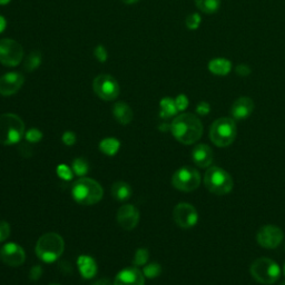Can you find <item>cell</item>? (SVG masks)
I'll use <instances>...</instances> for the list:
<instances>
[{"instance_id": "cell-10", "label": "cell", "mask_w": 285, "mask_h": 285, "mask_svg": "<svg viewBox=\"0 0 285 285\" xmlns=\"http://www.w3.org/2000/svg\"><path fill=\"white\" fill-rule=\"evenodd\" d=\"M24 58V48L16 40L0 39V64L7 67L18 66Z\"/></svg>"}, {"instance_id": "cell-24", "label": "cell", "mask_w": 285, "mask_h": 285, "mask_svg": "<svg viewBox=\"0 0 285 285\" xmlns=\"http://www.w3.org/2000/svg\"><path fill=\"white\" fill-rule=\"evenodd\" d=\"M159 106H160L159 116L165 119L175 116L178 112L177 107H176L175 100H172L170 97L163 98V100L159 103Z\"/></svg>"}, {"instance_id": "cell-28", "label": "cell", "mask_w": 285, "mask_h": 285, "mask_svg": "<svg viewBox=\"0 0 285 285\" xmlns=\"http://www.w3.org/2000/svg\"><path fill=\"white\" fill-rule=\"evenodd\" d=\"M160 273H162V266H160L159 264L156 262L147 264V265L144 266V269H143L144 276L148 277V278L157 277L160 275Z\"/></svg>"}, {"instance_id": "cell-7", "label": "cell", "mask_w": 285, "mask_h": 285, "mask_svg": "<svg viewBox=\"0 0 285 285\" xmlns=\"http://www.w3.org/2000/svg\"><path fill=\"white\" fill-rule=\"evenodd\" d=\"M250 272L257 282L265 285L274 284L281 275L279 266L267 257H261L254 261L250 267Z\"/></svg>"}, {"instance_id": "cell-37", "label": "cell", "mask_w": 285, "mask_h": 285, "mask_svg": "<svg viewBox=\"0 0 285 285\" xmlns=\"http://www.w3.org/2000/svg\"><path fill=\"white\" fill-rule=\"evenodd\" d=\"M61 139H63V143L67 146H72L76 143V135L72 132H65Z\"/></svg>"}, {"instance_id": "cell-32", "label": "cell", "mask_w": 285, "mask_h": 285, "mask_svg": "<svg viewBox=\"0 0 285 285\" xmlns=\"http://www.w3.org/2000/svg\"><path fill=\"white\" fill-rule=\"evenodd\" d=\"M26 139L28 143H38L43 138V133H41L37 128H32L26 133Z\"/></svg>"}, {"instance_id": "cell-22", "label": "cell", "mask_w": 285, "mask_h": 285, "mask_svg": "<svg viewBox=\"0 0 285 285\" xmlns=\"http://www.w3.org/2000/svg\"><path fill=\"white\" fill-rule=\"evenodd\" d=\"M232 68V64L226 58L212 59L209 64V69L212 74L217 76H225L229 74Z\"/></svg>"}, {"instance_id": "cell-26", "label": "cell", "mask_w": 285, "mask_h": 285, "mask_svg": "<svg viewBox=\"0 0 285 285\" xmlns=\"http://www.w3.org/2000/svg\"><path fill=\"white\" fill-rule=\"evenodd\" d=\"M40 64H41L40 53H38V51H34V53L30 54L25 60V64H24L25 70L28 71V72L34 71L35 69L38 68Z\"/></svg>"}, {"instance_id": "cell-13", "label": "cell", "mask_w": 285, "mask_h": 285, "mask_svg": "<svg viewBox=\"0 0 285 285\" xmlns=\"http://www.w3.org/2000/svg\"><path fill=\"white\" fill-rule=\"evenodd\" d=\"M0 257L5 264L9 266H20L23 265L26 260V254L24 248L18 245L17 243H8L4 245L0 251Z\"/></svg>"}, {"instance_id": "cell-20", "label": "cell", "mask_w": 285, "mask_h": 285, "mask_svg": "<svg viewBox=\"0 0 285 285\" xmlns=\"http://www.w3.org/2000/svg\"><path fill=\"white\" fill-rule=\"evenodd\" d=\"M113 115L116 118V121L122 124V125H127V124L133 121V111L126 103L118 102L113 107Z\"/></svg>"}, {"instance_id": "cell-30", "label": "cell", "mask_w": 285, "mask_h": 285, "mask_svg": "<svg viewBox=\"0 0 285 285\" xmlns=\"http://www.w3.org/2000/svg\"><path fill=\"white\" fill-rule=\"evenodd\" d=\"M56 170H57V175L64 180H71L75 175L74 172H72V169L65 164H60Z\"/></svg>"}, {"instance_id": "cell-46", "label": "cell", "mask_w": 285, "mask_h": 285, "mask_svg": "<svg viewBox=\"0 0 285 285\" xmlns=\"http://www.w3.org/2000/svg\"><path fill=\"white\" fill-rule=\"evenodd\" d=\"M283 273H284V275H285V265H284V268H283Z\"/></svg>"}, {"instance_id": "cell-45", "label": "cell", "mask_w": 285, "mask_h": 285, "mask_svg": "<svg viewBox=\"0 0 285 285\" xmlns=\"http://www.w3.org/2000/svg\"><path fill=\"white\" fill-rule=\"evenodd\" d=\"M12 0H0V6H5V5H8Z\"/></svg>"}, {"instance_id": "cell-48", "label": "cell", "mask_w": 285, "mask_h": 285, "mask_svg": "<svg viewBox=\"0 0 285 285\" xmlns=\"http://www.w3.org/2000/svg\"><path fill=\"white\" fill-rule=\"evenodd\" d=\"M51 285H60V284H51Z\"/></svg>"}, {"instance_id": "cell-44", "label": "cell", "mask_w": 285, "mask_h": 285, "mask_svg": "<svg viewBox=\"0 0 285 285\" xmlns=\"http://www.w3.org/2000/svg\"><path fill=\"white\" fill-rule=\"evenodd\" d=\"M124 4H127V5H133V4H136L138 3L139 0H122Z\"/></svg>"}, {"instance_id": "cell-5", "label": "cell", "mask_w": 285, "mask_h": 285, "mask_svg": "<svg viewBox=\"0 0 285 285\" xmlns=\"http://www.w3.org/2000/svg\"><path fill=\"white\" fill-rule=\"evenodd\" d=\"M237 135L236 123L233 118L216 119L210 128V138L217 147H227L235 141Z\"/></svg>"}, {"instance_id": "cell-36", "label": "cell", "mask_w": 285, "mask_h": 285, "mask_svg": "<svg viewBox=\"0 0 285 285\" xmlns=\"http://www.w3.org/2000/svg\"><path fill=\"white\" fill-rule=\"evenodd\" d=\"M210 112H211V106H210V104L206 102H201L198 105V107H196V113H198L201 116L209 115Z\"/></svg>"}, {"instance_id": "cell-8", "label": "cell", "mask_w": 285, "mask_h": 285, "mask_svg": "<svg viewBox=\"0 0 285 285\" xmlns=\"http://www.w3.org/2000/svg\"><path fill=\"white\" fill-rule=\"evenodd\" d=\"M172 184L176 189L189 193L199 188L201 184V175L199 170L193 167L185 166L176 170L172 177Z\"/></svg>"}, {"instance_id": "cell-42", "label": "cell", "mask_w": 285, "mask_h": 285, "mask_svg": "<svg viewBox=\"0 0 285 285\" xmlns=\"http://www.w3.org/2000/svg\"><path fill=\"white\" fill-rule=\"evenodd\" d=\"M92 285H114V284H112L108 279H100V281H97Z\"/></svg>"}, {"instance_id": "cell-9", "label": "cell", "mask_w": 285, "mask_h": 285, "mask_svg": "<svg viewBox=\"0 0 285 285\" xmlns=\"http://www.w3.org/2000/svg\"><path fill=\"white\" fill-rule=\"evenodd\" d=\"M92 89L101 100L106 102L115 101L121 92V87L115 77L107 74H102L96 77L92 81Z\"/></svg>"}, {"instance_id": "cell-21", "label": "cell", "mask_w": 285, "mask_h": 285, "mask_svg": "<svg viewBox=\"0 0 285 285\" xmlns=\"http://www.w3.org/2000/svg\"><path fill=\"white\" fill-rule=\"evenodd\" d=\"M112 195L113 198L118 202H125L132 196V187L126 182L119 180L115 182L112 186Z\"/></svg>"}, {"instance_id": "cell-1", "label": "cell", "mask_w": 285, "mask_h": 285, "mask_svg": "<svg viewBox=\"0 0 285 285\" xmlns=\"http://www.w3.org/2000/svg\"><path fill=\"white\" fill-rule=\"evenodd\" d=\"M170 132L176 141L184 145H192L203 135V124L194 114L184 113L174 118L170 124Z\"/></svg>"}, {"instance_id": "cell-38", "label": "cell", "mask_w": 285, "mask_h": 285, "mask_svg": "<svg viewBox=\"0 0 285 285\" xmlns=\"http://www.w3.org/2000/svg\"><path fill=\"white\" fill-rule=\"evenodd\" d=\"M18 152L24 157H29V156H32V155H33V149L27 144H22V145H20V146L18 147Z\"/></svg>"}, {"instance_id": "cell-18", "label": "cell", "mask_w": 285, "mask_h": 285, "mask_svg": "<svg viewBox=\"0 0 285 285\" xmlns=\"http://www.w3.org/2000/svg\"><path fill=\"white\" fill-rule=\"evenodd\" d=\"M192 158H193V162L196 166L207 168L213 163L214 154L209 145L200 144L198 146H195L193 152H192Z\"/></svg>"}, {"instance_id": "cell-17", "label": "cell", "mask_w": 285, "mask_h": 285, "mask_svg": "<svg viewBox=\"0 0 285 285\" xmlns=\"http://www.w3.org/2000/svg\"><path fill=\"white\" fill-rule=\"evenodd\" d=\"M254 111V102L252 98L243 96L237 98L231 107V115L234 121H243L252 115Z\"/></svg>"}, {"instance_id": "cell-34", "label": "cell", "mask_w": 285, "mask_h": 285, "mask_svg": "<svg viewBox=\"0 0 285 285\" xmlns=\"http://www.w3.org/2000/svg\"><path fill=\"white\" fill-rule=\"evenodd\" d=\"M10 225L6 221H0V243L5 242L10 235Z\"/></svg>"}, {"instance_id": "cell-39", "label": "cell", "mask_w": 285, "mask_h": 285, "mask_svg": "<svg viewBox=\"0 0 285 285\" xmlns=\"http://www.w3.org/2000/svg\"><path fill=\"white\" fill-rule=\"evenodd\" d=\"M41 274H43V268H41L39 265H36L30 269L29 277L30 279H33V281H37V279L41 276Z\"/></svg>"}, {"instance_id": "cell-12", "label": "cell", "mask_w": 285, "mask_h": 285, "mask_svg": "<svg viewBox=\"0 0 285 285\" xmlns=\"http://www.w3.org/2000/svg\"><path fill=\"white\" fill-rule=\"evenodd\" d=\"M173 217L176 224L180 229L188 230L194 227L199 222V213L193 205L188 203H179L175 206Z\"/></svg>"}, {"instance_id": "cell-2", "label": "cell", "mask_w": 285, "mask_h": 285, "mask_svg": "<svg viewBox=\"0 0 285 285\" xmlns=\"http://www.w3.org/2000/svg\"><path fill=\"white\" fill-rule=\"evenodd\" d=\"M71 195L78 204L94 205L103 199L104 189L95 179L81 177L72 185Z\"/></svg>"}, {"instance_id": "cell-40", "label": "cell", "mask_w": 285, "mask_h": 285, "mask_svg": "<svg viewBox=\"0 0 285 285\" xmlns=\"http://www.w3.org/2000/svg\"><path fill=\"white\" fill-rule=\"evenodd\" d=\"M236 74L238 76H242V77H245V76H248L251 74V69H250V67H247L246 65H238L236 67Z\"/></svg>"}, {"instance_id": "cell-6", "label": "cell", "mask_w": 285, "mask_h": 285, "mask_svg": "<svg viewBox=\"0 0 285 285\" xmlns=\"http://www.w3.org/2000/svg\"><path fill=\"white\" fill-rule=\"evenodd\" d=\"M204 185L211 193L215 195H226L233 189V178L225 169L210 167L204 175Z\"/></svg>"}, {"instance_id": "cell-16", "label": "cell", "mask_w": 285, "mask_h": 285, "mask_svg": "<svg viewBox=\"0 0 285 285\" xmlns=\"http://www.w3.org/2000/svg\"><path fill=\"white\" fill-rule=\"evenodd\" d=\"M145 276L142 271L137 267H127L119 272L115 279L114 285H144Z\"/></svg>"}, {"instance_id": "cell-14", "label": "cell", "mask_w": 285, "mask_h": 285, "mask_svg": "<svg viewBox=\"0 0 285 285\" xmlns=\"http://www.w3.org/2000/svg\"><path fill=\"white\" fill-rule=\"evenodd\" d=\"M25 78L20 72L12 71L0 77V95L12 96L19 91L24 85Z\"/></svg>"}, {"instance_id": "cell-41", "label": "cell", "mask_w": 285, "mask_h": 285, "mask_svg": "<svg viewBox=\"0 0 285 285\" xmlns=\"http://www.w3.org/2000/svg\"><path fill=\"white\" fill-rule=\"evenodd\" d=\"M7 22L3 16H0V34H2L5 29H6Z\"/></svg>"}, {"instance_id": "cell-43", "label": "cell", "mask_w": 285, "mask_h": 285, "mask_svg": "<svg viewBox=\"0 0 285 285\" xmlns=\"http://www.w3.org/2000/svg\"><path fill=\"white\" fill-rule=\"evenodd\" d=\"M159 129L162 132H166V131H168V129L170 131V125H167V124H162V125L159 126Z\"/></svg>"}, {"instance_id": "cell-47", "label": "cell", "mask_w": 285, "mask_h": 285, "mask_svg": "<svg viewBox=\"0 0 285 285\" xmlns=\"http://www.w3.org/2000/svg\"><path fill=\"white\" fill-rule=\"evenodd\" d=\"M281 285H285V281H284V282H282V283H281Z\"/></svg>"}, {"instance_id": "cell-19", "label": "cell", "mask_w": 285, "mask_h": 285, "mask_svg": "<svg viewBox=\"0 0 285 285\" xmlns=\"http://www.w3.org/2000/svg\"><path fill=\"white\" fill-rule=\"evenodd\" d=\"M77 266H78L80 275L87 279L92 278L97 273V264L91 256L80 255L77 260Z\"/></svg>"}, {"instance_id": "cell-15", "label": "cell", "mask_w": 285, "mask_h": 285, "mask_svg": "<svg viewBox=\"0 0 285 285\" xmlns=\"http://www.w3.org/2000/svg\"><path fill=\"white\" fill-rule=\"evenodd\" d=\"M117 222L124 230H134L139 222L138 210L132 204L123 205L117 212Z\"/></svg>"}, {"instance_id": "cell-3", "label": "cell", "mask_w": 285, "mask_h": 285, "mask_svg": "<svg viewBox=\"0 0 285 285\" xmlns=\"http://www.w3.org/2000/svg\"><path fill=\"white\" fill-rule=\"evenodd\" d=\"M65 242L57 233H46L39 237L36 244V254L45 263H53L64 253Z\"/></svg>"}, {"instance_id": "cell-35", "label": "cell", "mask_w": 285, "mask_h": 285, "mask_svg": "<svg viewBox=\"0 0 285 285\" xmlns=\"http://www.w3.org/2000/svg\"><path fill=\"white\" fill-rule=\"evenodd\" d=\"M175 104H176V107H177L178 112H183L188 106V98L185 95L180 94L175 98Z\"/></svg>"}, {"instance_id": "cell-33", "label": "cell", "mask_w": 285, "mask_h": 285, "mask_svg": "<svg viewBox=\"0 0 285 285\" xmlns=\"http://www.w3.org/2000/svg\"><path fill=\"white\" fill-rule=\"evenodd\" d=\"M94 55L96 57V59L100 61V63H105L108 58V54L106 48L104 47L103 45H98L94 50Z\"/></svg>"}, {"instance_id": "cell-23", "label": "cell", "mask_w": 285, "mask_h": 285, "mask_svg": "<svg viewBox=\"0 0 285 285\" xmlns=\"http://www.w3.org/2000/svg\"><path fill=\"white\" fill-rule=\"evenodd\" d=\"M119 148H121V142L115 137L104 138L100 143L101 152L107 155V156H114V155H116L119 151Z\"/></svg>"}, {"instance_id": "cell-11", "label": "cell", "mask_w": 285, "mask_h": 285, "mask_svg": "<svg viewBox=\"0 0 285 285\" xmlns=\"http://www.w3.org/2000/svg\"><path fill=\"white\" fill-rule=\"evenodd\" d=\"M284 240V233L276 225H264L258 230L256 234V241L258 245H261L267 250L276 248Z\"/></svg>"}, {"instance_id": "cell-31", "label": "cell", "mask_w": 285, "mask_h": 285, "mask_svg": "<svg viewBox=\"0 0 285 285\" xmlns=\"http://www.w3.org/2000/svg\"><path fill=\"white\" fill-rule=\"evenodd\" d=\"M201 22H202V19L199 14H192L187 18H186L185 23H186V27H187L188 29L195 30L200 27Z\"/></svg>"}, {"instance_id": "cell-25", "label": "cell", "mask_w": 285, "mask_h": 285, "mask_svg": "<svg viewBox=\"0 0 285 285\" xmlns=\"http://www.w3.org/2000/svg\"><path fill=\"white\" fill-rule=\"evenodd\" d=\"M221 0H195V5L202 13L212 15L220 9Z\"/></svg>"}, {"instance_id": "cell-29", "label": "cell", "mask_w": 285, "mask_h": 285, "mask_svg": "<svg viewBox=\"0 0 285 285\" xmlns=\"http://www.w3.org/2000/svg\"><path fill=\"white\" fill-rule=\"evenodd\" d=\"M148 258H149V255H148V251L146 250V248H138L136 253H135L133 264L135 266H144L145 264L147 263Z\"/></svg>"}, {"instance_id": "cell-27", "label": "cell", "mask_w": 285, "mask_h": 285, "mask_svg": "<svg viewBox=\"0 0 285 285\" xmlns=\"http://www.w3.org/2000/svg\"><path fill=\"white\" fill-rule=\"evenodd\" d=\"M71 169L75 175L80 176L81 177V176H85L88 173V170H89V165H88V162L86 159L79 157L72 160Z\"/></svg>"}, {"instance_id": "cell-4", "label": "cell", "mask_w": 285, "mask_h": 285, "mask_svg": "<svg viewBox=\"0 0 285 285\" xmlns=\"http://www.w3.org/2000/svg\"><path fill=\"white\" fill-rule=\"evenodd\" d=\"M25 135V124L16 114L0 115V144L14 145L22 141Z\"/></svg>"}]
</instances>
